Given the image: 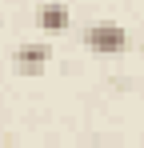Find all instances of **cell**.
<instances>
[{
  "label": "cell",
  "mask_w": 144,
  "mask_h": 148,
  "mask_svg": "<svg viewBox=\"0 0 144 148\" xmlns=\"http://www.w3.org/2000/svg\"><path fill=\"white\" fill-rule=\"evenodd\" d=\"M84 44L96 56H116V52L128 48V28L116 24V20H92L84 28Z\"/></svg>",
  "instance_id": "cell-1"
},
{
  "label": "cell",
  "mask_w": 144,
  "mask_h": 148,
  "mask_svg": "<svg viewBox=\"0 0 144 148\" xmlns=\"http://www.w3.org/2000/svg\"><path fill=\"white\" fill-rule=\"evenodd\" d=\"M68 24H72L68 4H60V0H44V4H36V28H40L44 36H60V32H68Z\"/></svg>",
  "instance_id": "cell-3"
},
{
  "label": "cell",
  "mask_w": 144,
  "mask_h": 148,
  "mask_svg": "<svg viewBox=\"0 0 144 148\" xmlns=\"http://www.w3.org/2000/svg\"><path fill=\"white\" fill-rule=\"evenodd\" d=\"M48 60H52V44H48V40H28V44L16 48L12 68H16L20 76H40L48 68Z\"/></svg>",
  "instance_id": "cell-2"
}]
</instances>
